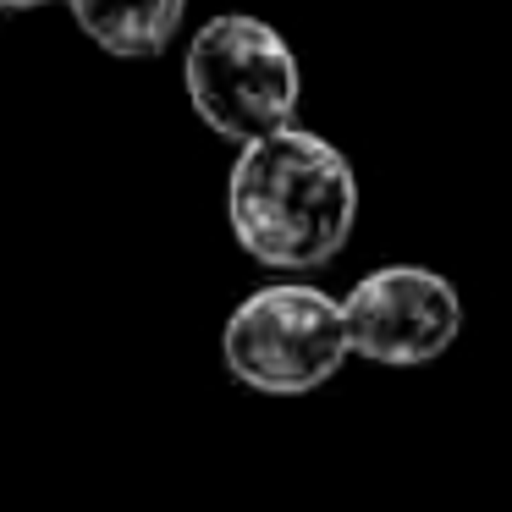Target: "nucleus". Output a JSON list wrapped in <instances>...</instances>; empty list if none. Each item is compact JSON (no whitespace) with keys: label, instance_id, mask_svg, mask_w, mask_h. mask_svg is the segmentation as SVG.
<instances>
[{"label":"nucleus","instance_id":"obj_6","mask_svg":"<svg viewBox=\"0 0 512 512\" xmlns=\"http://www.w3.org/2000/svg\"><path fill=\"white\" fill-rule=\"evenodd\" d=\"M6 12H28V6H50V0H0Z\"/></svg>","mask_w":512,"mask_h":512},{"label":"nucleus","instance_id":"obj_5","mask_svg":"<svg viewBox=\"0 0 512 512\" xmlns=\"http://www.w3.org/2000/svg\"><path fill=\"white\" fill-rule=\"evenodd\" d=\"M67 6L105 56L144 61V56H160L177 39L188 0H67Z\"/></svg>","mask_w":512,"mask_h":512},{"label":"nucleus","instance_id":"obj_1","mask_svg":"<svg viewBox=\"0 0 512 512\" xmlns=\"http://www.w3.org/2000/svg\"><path fill=\"white\" fill-rule=\"evenodd\" d=\"M226 221L248 259L270 270H320L347 248L358 221V182L336 144L298 122L237 144L226 182Z\"/></svg>","mask_w":512,"mask_h":512},{"label":"nucleus","instance_id":"obj_2","mask_svg":"<svg viewBox=\"0 0 512 512\" xmlns=\"http://www.w3.org/2000/svg\"><path fill=\"white\" fill-rule=\"evenodd\" d=\"M188 105L204 116V127L232 144H254L265 133H281L298 116V56L270 23L243 12H226L204 23L182 61Z\"/></svg>","mask_w":512,"mask_h":512},{"label":"nucleus","instance_id":"obj_4","mask_svg":"<svg viewBox=\"0 0 512 512\" xmlns=\"http://www.w3.org/2000/svg\"><path fill=\"white\" fill-rule=\"evenodd\" d=\"M347 347L369 364H430L463 331V303L424 265H380L342 298Z\"/></svg>","mask_w":512,"mask_h":512},{"label":"nucleus","instance_id":"obj_3","mask_svg":"<svg viewBox=\"0 0 512 512\" xmlns=\"http://www.w3.org/2000/svg\"><path fill=\"white\" fill-rule=\"evenodd\" d=\"M221 353L248 391L303 397V391L325 386L353 347H347L342 303L325 298L320 287L281 281V287H259L237 303L221 331Z\"/></svg>","mask_w":512,"mask_h":512}]
</instances>
